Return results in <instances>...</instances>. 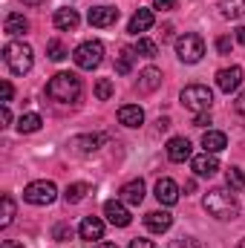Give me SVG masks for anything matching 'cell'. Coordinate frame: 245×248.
<instances>
[{"label":"cell","instance_id":"cell-1","mask_svg":"<svg viewBox=\"0 0 245 248\" xmlns=\"http://www.w3.org/2000/svg\"><path fill=\"white\" fill-rule=\"evenodd\" d=\"M202 205H205V211H208L214 219H219V222L234 219V217H237V211H240L237 196H234V190H231V187H214V190H208V193H205V199H202Z\"/></svg>","mask_w":245,"mask_h":248},{"label":"cell","instance_id":"cell-2","mask_svg":"<svg viewBox=\"0 0 245 248\" xmlns=\"http://www.w3.org/2000/svg\"><path fill=\"white\" fill-rule=\"evenodd\" d=\"M81 78L75 72H58L49 84H46V95L58 104H72L81 98Z\"/></svg>","mask_w":245,"mask_h":248},{"label":"cell","instance_id":"cell-3","mask_svg":"<svg viewBox=\"0 0 245 248\" xmlns=\"http://www.w3.org/2000/svg\"><path fill=\"white\" fill-rule=\"evenodd\" d=\"M3 61L15 75H26L32 69V61H35L32 58V46L23 44V41H12V44L3 46Z\"/></svg>","mask_w":245,"mask_h":248},{"label":"cell","instance_id":"cell-4","mask_svg":"<svg viewBox=\"0 0 245 248\" xmlns=\"http://www.w3.org/2000/svg\"><path fill=\"white\" fill-rule=\"evenodd\" d=\"M179 101H182L190 113H208L211 104H214V93H211V87H205V84H190V87L182 90Z\"/></svg>","mask_w":245,"mask_h":248},{"label":"cell","instance_id":"cell-5","mask_svg":"<svg viewBox=\"0 0 245 248\" xmlns=\"http://www.w3.org/2000/svg\"><path fill=\"white\" fill-rule=\"evenodd\" d=\"M176 55H179V61H184V63L202 61V55H205V41H202V35L184 32L182 38H176Z\"/></svg>","mask_w":245,"mask_h":248},{"label":"cell","instance_id":"cell-6","mask_svg":"<svg viewBox=\"0 0 245 248\" xmlns=\"http://www.w3.org/2000/svg\"><path fill=\"white\" fill-rule=\"evenodd\" d=\"M72 58H75V63H78L81 69H95L98 63L104 61V46H101V41H84V44L72 52Z\"/></svg>","mask_w":245,"mask_h":248},{"label":"cell","instance_id":"cell-7","mask_svg":"<svg viewBox=\"0 0 245 248\" xmlns=\"http://www.w3.org/2000/svg\"><path fill=\"white\" fill-rule=\"evenodd\" d=\"M55 196H58V187L52 185V182H46V179H38V182L23 187V199L29 205H52Z\"/></svg>","mask_w":245,"mask_h":248},{"label":"cell","instance_id":"cell-8","mask_svg":"<svg viewBox=\"0 0 245 248\" xmlns=\"http://www.w3.org/2000/svg\"><path fill=\"white\" fill-rule=\"evenodd\" d=\"M90 26H98V29H107L119 20V9L116 6H92L90 15H87Z\"/></svg>","mask_w":245,"mask_h":248},{"label":"cell","instance_id":"cell-9","mask_svg":"<svg viewBox=\"0 0 245 248\" xmlns=\"http://www.w3.org/2000/svg\"><path fill=\"white\" fill-rule=\"evenodd\" d=\"M104 217L116 225V228H127L130 225V211H127V205L124 202H119V199H107L104 202Z\"/></svg>","mask_w":245,"mask_h":248},{"label":"cell","instance_id":"cell-10","mask_svg":"<svg viewBox=\"0 0 245 248\" xmlns=\"http://www.w3.org/2000/svg\"><path fill=\"white\" fill-rule=\"evenodd\" d=\"M240 84H243V69L240 66H225V69H219L216 72V87L222 90V93H234V90H240Z\"/></svg>","mask_w":245,"mask_h":248},{"label":"cell","instance_id":"cell-11","mask_svg":"<svg viewBox=\"0 0 245 248\" xmlns=\"http://www.w3.org/2000/svg\"><path fill=\"white\" fill-rule=\"evenodd\" d=\"M190 168H193V173H196V176H202V179L214 176V173L219 170L216 153H199V156H193V159H190Z\"/></svg>","mask_w":245,"mask_h":248},{"label":"cell","instance_id":"cell-12","mask_svg":"<svg viewBox=\"0 0 245 248\" xmlns=\"http://www.w3.org/2000/svg\"><path fill=\"white\" fill-rule=\"evenodd\" d=\"M78 234H81V240L95 243V240H101V237H104V222H101L98 217H84V219H81V225H78Z\"/></svg>","mask_w":245,"mask_h":248},{"label":"cell","instance_id":"cell-13","mask_svg":"<svg viewBox=\"0 0 245 248\" xmlns=\"http://www.w3.org/2000/svg\"><path fill=\"white\" fill-rule=\"evenodd\" d=\"M190 153H193V150H190V141H187L184 136H176V139L168 141V159H170V162H187V159H193Z\"/></svg>","mask_w":245,"mask_h":248},{"label":"cell","instance_id":"cell-14","mask_svg":"<svg viewBox=\"0 0 245 248\" xmlns=\"http://www.w3.org/2000/svg\"><path fill=\"white\" fill-rule=\"evenodd\" d=\"M104 144V136H98V133H90V136H75V139H69V147L75 150V153H92V150H98Z\"/></svg>","mask_w":245,"mask_h":248},{"label":"cell","instance_id":"cell-15","mask_svg":"<svg viewBox=\"0 0 245 248\" xmlns=\"http://www.w3.org/2000/svg\"><path fill=\"white\" fill-rule=\"evenodd\" d=\"M144 225H147L153 234H165V231H170L173 217H170L168 211H150V214L144 217Z\"/></svg>","mask_w":245,"mask_h":248},{"label":"cell","instance_id":"cell-16","mask_svg":"<svg viewBox=\"0 0 245 248\" xmlns=\"http://www.w3.org/2000/svg\"><path fill=\"white\" fill-rule=\"evenodd\" d=\"M156 199L162 205H176L179 202V185L173 179H159L156 182Z\"/></svg>","mask_w":245,"mask_h":248},{"label":"cell","instance_id":"cell-17","mask_svg":"<svg viewBox=\"0 0 245 248\" xmlns=\"http://www.w3.org/2000/svg\"><path fill=\"white\" fill-rule=\"evenodd\" d=\"M122 202L127 205H141V199H144V182L141 179H130V182H124L122 185Z\"/></svg>","mask_w":245,"mask_h":248},{"label":"cell","instance_id":"cell-18","mask_svg":"<svg viewBox=\"0 0 245 248\" xmlns=\"http://www.w3.org/2000/svg\"><path fill=\"white\" fill-rule=\"evenodd\" d=\"M202 147H205V153H222V150L228 147V136L219 133V130H205Z\"/></svg>","mask_w":245,"mask_h":248},{"label":"cell","instance_id":"cell-19","mask_svg":"<svg viewBox=\"0 0 245 248\" xmlns=\"http://www.w3.org/2000/svg\"><path fill=\"white\" fill-rule=\"evenodd\" d=\"M119 122L124 127H141L144 124V110L138 104H124V107H119Z\"/></svg>","mask_w":245,"mask_h":248},{"label":"cell","instance_id":"cell-20","mask_svg":"<svg viewBox=\"0 0 245 248\" xmlns=\"http://www.w3.org/2000/svg\"><path fill=\"white\" fill-rule=\"evenodd\" d=\"M150 26H153V12H150V9H138V12L130 17L127 32H130V35H138V32H147Z\"/></svg>","mask_w":245,"mask_h":248},{"label":"cell","instance_id":"cell-21","mask_svg":"<svg viewBox=\"0 0 245 248\" xmlns=\"http://www.w3.org/2000/svg\"><path fill=\"white\" fill-rule=\"evenodd\" d=\"M159 84H162V72L156 66H147L138 72V93H153Z\"/></svg>","mask_w":245,"mask_h":248},{"label":"cell","instance_id":"cell-22","mask_svg":"<svg viewBox=\"0 0 245 248\" xmlns=\"http://www.w3.org/2000/svg\"><path fill=\"white\" fill-rule=\"evenodd\" d=\"M78 23H81V17H78L75 9H58V12H55V26H58L61 32H72V29H78Z\"/></svg>","mask_w":245,"mask_h":248},{"label":"cell","instance_id":"cell-23","mask_svg":"<svg viewBox=\"0 0 245 248\" xmlns=\"http://www.w3.org/2000/svg\"><path fill=\"white\" fill-rule=\"evenodd\" d=\"M136 46H122V52L116 55V72L119 75H130L133 72V63H136Z\"/></svg>","mask_w":245,"mask_h":248},{"label":"cell","instance_id":"cell-24","mask_svg":"<svg viewBox=\"0 0 245 248\" xmlns=\"http://www.w3.org/2000/svg\"><path fill=\"white\" fill-rule=\"evenodd\" d=\"M219 12L228 20H240L245 15V0H219Z\"/></svg>","mask_w":245,"mask_h":248},{"label":"cell","instance_id":"cell-25","mask_svg":"<svg viewBox=\"0 0 245 248\" xmlns=\"http://www.w3.org/2000/svg\"><path fill=\"white\" fill-rule=\"evenodd\" d=\"M3 29H6V35H23V32L29 29V20H26L23 15H17V12H12V15L6 17Z\"/></svg>","mask_w":245,"mask_h":248},{"label":"cell","instance_id":"cell-26","mask_svg":"<svg viewBox=\"0 0 245 248\" xmlns=\"http://www.w3.org/2000/svg\"><path fill=\"white\" fill-rule=\"evenodd\" d=\"M87 193H90V185L87 182H75V185H69L63 190V199H66V205H78Z\"/></svg>","mask_w":245,"mask_h":248},{"label":"cell","instance_id":"cell-27","mask_svg":"<svg viewBox=\"0 0 245 248\" xmlns=\"http://www.w3.org/2000/svg\"><path fill=\"white\" fill-rule=\"evenodd\" d=\"M41 116L38 113H26V116H20L17 119V130L20 133H35V130H41Z\"/></svg>","mask_w":245,"mask_h":248},{"label":"cell","instance_id":"cell-28","mask_svg":"<svg viewBox=\"0 0 245 248\" xmlns=\"http://www.w3.org/2000/svg\"><path fill=\"white\" fill-rule=\"evenodd\" d=\"M225 182H228V187H231L234 193H237V190H245V173L240 170V168H228Z\"/></svg>","mask_w":245,"mask_h":248},{"label":"cell","instance_id":"cell-29","mask_svg":"<svg viewBox=\"0 0 245 248\" xmlns=\"http://www.w3.org/2000/svg\"><path fill=\"white\" fill-rule=\"evenodd\" d=\"M113 93H116V87H113L110 78H98V81H95V98H98V101H110Z\"/></svg>","mask_w":245,"mask_h":248},{"label":"cell","instance_id":"cell-30","mask_svg":"<svg viewBox=\"0 0 245 248\" xmlns=\"http://www.w3.org/2000/svg\"><path fill=\"white\" fill-rule=\"evenodd\" d=\"M12 219H15V199L6 193V196H3V217H0V228H9V225H12Z\"/></svg>","mask_w":245,"mask_h":248},{"label":"cell","instance_id":"cell-31","mask_svg":"<svg viewBox=\"0 0 245 248\" xmlns=\"http://www.w3.org/2000/svg\"><path fill=\"white\" fill-rule=\"evenodd\" d=\"M136 52H138L141 58H156V55H159V46H156L153 41H147V38H138V44H136Z\"/></svg>","mask_w":245,"mask_h":248},{"label":"cell","instance_id":"cell-32","mask_svg":"<svg viewBox=\"0 0 245 248\" xmlns=\"http://www.w3.org/2000/svg\"><path fill=\"white\" fill-rule=\"evenodd\" d=\"M46 55H49V61H63L66 58V46L61 41H49L46 44Z\"/></svg>","mask_w":245,"mask_h":248},{"label":"cell","instance_id":"cell-33","mask_svg":"<svg viewBox=\"0 0 245 248\" xmlns=\"http://www.w3.org/2000/svg\"><path fill=\"white\" fill-rule=\"evenodd\" d=\"M52 240H58V243H69V240H72V225L58 222V225L52 228Z\"/></svg>","mask_w":245,"mask_h":248},{"label":"cell","instance_id":"cell-34","mask_svg":"<svg viewBox=\"0 0 245 248\" xmlns=\"http://www.w3.org/2000/svg\"><path fill=\"white\" fill-rule=\"evenodd\" d=\"M168 248H205L199 240H193V237H179V240H173Z\"/></svg>","mask_w":245,"mask_h":248},{"label":"cell","instance_id":"cell-35","mask_svg":"<svg viewBox=\"0 0 245 248\" xmlns=\"http://www.w3.org/2000/svg\"><path fill=\"white\" fill-rule=\"evenodd\" d=\"M231 46H234L231 38H216V52L219 55H231Z\"/></svg>","mask_w":245,"mask_h":248},{"label":"cell","instance_id":"cell-36","mask_svg":"<svg viewBox=\"0 0 245 248\" xmlns=\"http://www.w3.org/2000/svg\"><path fill=\"white\" fill-rule=\"evenodd\" d=\"M12 93H15V90H12V84H9V81H3V84H0V98H3V104H9V101H12Z\"/></svg>","mask_w":245,"mask_h":248},{"label":"cell","instance_id":"cell-37","mask_svg":"<svg viewBox=\"0 0 245 248\" xmlns=\"http://www.w3.org/2000/svg\"><path fill=\"white\" fill-rule=\"evenodd\" d=\"M153 9H162V12H170V9H176V0H153Z\"/></svg>","mask_w":245,"mask_h":248},{"label":"cell","instance_id":"cell-38","mask_svg":"<svg viewBox=\"0 0 245 248\" xmlns=\"http://www.w3.org/2000/svg\"><path fill=\"white\" fill-rule=\"evenodd\" d=\"M208 124H211V116H208V113H196L193 127H208Z\"/></svg>","mask_w":245,"mask_h":248},{"label":"cell","instance_id":"cell-39","mask_svg":"<svg viewBox=\"0 0 245 248\" xmlns=\"http://www.w3.org/2000/svg\"><path fill=\"white\" fill-rule=\"evenodd\" d=\"M0 122H3V127H9V124H12V113H9V104H3V110H0Z\"/></svg>","mask_w":245,"mask_h":248},{"label":"cell","instance_id":"cell-40","mask_svg":"<svg viewBox=\"0 0 245 248\" xmlns=\"http://www.w3.org/2000/svg\"><path fill=\"white\" fill-rule=\"evenodd\" d=\"M130 248H156L150 240H130Z\"/></svg>","mask_w":245,"mask_h":248},{"label":"cell","instance_id":"cell-41","mask_svg":"<svg viewBox=\"0 0 245 248\" xmlns=\"http://www.w3.org/2000/svg\"><path fill=\"white\" fill-rule=\"evenodd\" d=\"M234 110H237L240 116H245V93L240 95V98H237V101H234Z\"/></svg>","mask_w":245,"mask_h":248},{"label":"cell","instance_id":"cell-42","mask_svg":"<svg viewBox=\"0 0 245 248\" xmlns=\"http://www.w3.org/2000/svg\"><path fill=\"white\" fill-rule=\"evenodd\" d=\"M0 248H23V243H15V240H3Z\"/></svg>","mask_w":245,"mask_h":248},{"label":"cell","instance_id":"cell-43","mask_svg":"<svg viewBox=\"0 0 245 248\" xmlns=\"http://www.w3.org/2000/svg\"><path fill=\"white\" fill-rule=\"evenodd\" d=\"M237 41L245 46V26H240V29H237Z\"/></svg>","mask_w":245,"mask_h":248},{"label":"cell","instance_id":"cell-44","mask_svg":"<svg viewBox=\"0 0 245 248\" xmlns=\"http://www.w3.org/2000/svg\"><path fill=\"white\" fill-rule=\"evenodd\" d=\"M95 248H119V246H116V243H98Z\"/></svg>","mask_w":245,"mask_h":248},{"label":"cell","instance_id":"cell-45","mask_svg":"<svg viewBox=\"0 0 245 248\" xmlns=\"http://www.w3.org/2000/svg\"><path fill=\"white\" fill-rule=\"evenodd\" d=\"M23 3H29V6H41L44 0H23Z\"/></svg>","mask_w":245,"mask_h":248},{"label":"cell","instance_id":"cell-46","mask_svg":"<svg viewBox=\"0 0 245 248\" xmlns=\"http://www.w3.org/2000/svg\"><path fill=\"white\" fill-rule=\"evenodd\" d=\"M240 248H245V240H243V243H240Z\"/></svg>","mask_w":245,"mask_h":248}]
</instances>
